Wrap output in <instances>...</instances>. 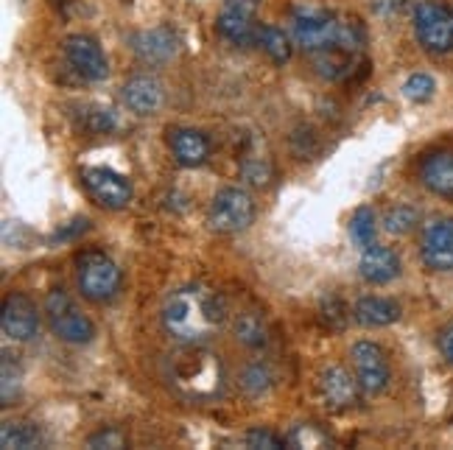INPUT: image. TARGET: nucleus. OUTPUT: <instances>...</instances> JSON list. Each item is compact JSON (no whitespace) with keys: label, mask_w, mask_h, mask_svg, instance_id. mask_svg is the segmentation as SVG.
<instances>
[{"label":"nucleus","mask_w":453,"mask_h":450,"mask_svg":"<svg viewBox=\"0 0 453 450\" xmlns=\"http://www.w3.org/2000/svg\"><path fill=\"white\" fill-rule=\"evenodd\" d=\"M353 319L361 327H389L400 319V305L389 297H361L353 305Z\"/></svg>","instance_id":"aec40b11"},{"label":"nucleus","mask_w":453,"mask_h":450,"mask_svg":"<svg viewBox=\"0 0 453 450\" xmlns=\"http://www.w3.org/2000/svg\"><path fill=\"white\" fill-rule=\"evenodd\" d=\"M45 317H48V324H50V331H54V336L67 344H90L96 339L93 319L84 314L65 288L48 291Z\"/></svg>","instance_id":"39448f33"},{"label":"nucleus","mask_w":453,"mask_h":450,"mask_svg":"<svg viewBox=\"0 0 453 450\" xmlns=\"http://www.w3.org/2000/svg\"><path fill=\"white\" fill-rule=\"evenodd\" d=\"M0 370H4V384H0V400H4V408H9L17 400V394H20L23 370H20V363H17L9 353H4V363H0Z\"/></svg>","instance_id":"bb28decb"},{"label":"nucleus","mask_w":453,"mask_h":450,"mask_svg":"<svg viewBox=\"0 0 453 450\" xmlns=\"http://www.w3.org/2000/svg\"><path fill=\"white\" fill-rule=\"evenodd\" d=\"M127 434L120 428H101L98 434H93L87 439V447H110V450H118V447H127Z\"/></svg>","instance_id":"2f4dec72"},{"label":"nucleus","mask_w":453,"mask_h":450,"mask_svg":"<svg viewBox=\"0 0 453 450\" xmlns=\"http://www.w3.org/2000/svg\"><path fill=\"white\" fill-rule=\"evenodd\" d=\"M233 333L247 350H264L269 344V324L260 310H241L233 322Z\"/></svg>","instance_id":"412c9836"},{"label":"nucleus","mask_w":453,"mask_h":450,"mask_svg":"<svg viewBox=\"0 0 453 450\" xmlns=\"http://www.w3.org/2000/svg\"><path fill=\"white\" fill-rule=\"evenodd\" d=\"M414 34L431 54H448L453 50V11L434 0H423L414 6Z\"/></svg>","instance_id":"0eeeda50"},{"label":"nucleus","mask_w":453,"mask_h":450,"mask_svg":"<svg viewBox=\"0 0 453 450\" xmlns=\"http://www.w3.org/2000/svg\"><path fill=\"white\" fill-rule=\"evenodd\" d=\"M420 257L431 271L453 269V218H434L420 238Z\"/></svg>","instance_id":"4468645a"},{"label":"nucleus","mask_w":453,"mask_h":450,"mask_svg":"<svg viewBox=\"0 0 453 450\" xmlns=\"http://www.w3.org/2000/svg\"><path fill=\"white\" fill-rule=\"evenodd\" d=\"M65 59L84 81H104L110 76V62L101 45L87 34H71L62 45Z\"/></svg>","instance_id":"9b49d317"},{"label":"nucleus","mask_w":453,"mask_h":450,"mask_svg":"<svg viewBox=\"0 0 453 450\" xmlns=\"http://www.w3.org/2000/svg\"><path fill=\"white\" fill-rule=\"evenodd\" d=\"M243 442H247V447H266V450H280V447L288 445L283 437H277L274 431H269V428H252V431H247Z\"/></svg>","instance_id":"7c9ffc66"},{"label":"nucleus","mask_w":453,"mask_h":450,"mask_svg":"<svg viewBox=\"0 0 453 450\" xmlns=\"http://www.w3.org/2000/svg\"><path fill=\"white\" fill-rule=\"evenodd\" d=\"M0 445L6 450H31L42 445V434L31 423H4V428H0Z\"/></svg>","instance_id":"4be33fe9"},{"label":"nucleus","mask_w":453,"mask_h":450,"mask_svg":"<svg viewBox=\"0 0 453 450\" xmlns=\"http://www.w3.org/2000/svg\"><path fill=\"white\" fill-rule=\"evenodd\" d=\"M434 90H437V81H434L428 73H411L403 81V95L414 103H426L434 98Z\"/></svg>","instance_id":"c85d7f7f"},{"label":"nucleus","mask_w":453,"mask_h":450,"mask_svg":"<svg viewBox=\"0 0 453 450\" xmlns=\"http://www.w3.org/2000/svg\"><path fill=\"white\" fill-rule=\"evenodd\" d=\"M168 146H171L173 160L182 168H199L211 160V141H207V134L199 129H190V126L171 129Z\"/></svg>","instance_id":"dca6fc26"},{"label":"nucleus","mask_w":453,"mask_h":450,"mask_svg":"<svg viewBox=\"0 0 453 450\" xmlns=\"http://www.w3.org/2000/svg\"><path fill=\"white\" fill-rule=\"evenodd\" d=\"M257 45L264 48V54L274 62V65H286L291 59V42L286 37L283 28L277 26H264L257 28Z\"/></svg>","instance_id":"5701e85b"},{"label":"nucleus","mask_w":453,"mask_h":450,"mask_svg":"<svg viewBox=\"0 0 453 450\" xmlns=\"http://www.w3.org/2000/svg\"><path fill=\"white\" fill-rule=\"evenodd\" d=\"M294 42L311 57L322 54V50H334V48L364 54L367 34H364V26L356 17L303 6L294 11Z\"/></svg>","instance_id":"7ed1b4c3"},{"label":"nucleus","mask_w":453,"mask_h":450,"mask_svg":"<svg viewBox=\"0 0 453 450\" xmlns=\"http://www.w3.org/2000/svg\"><path fill=\"white\" fill-rule=\"evenodd\" d=\"M81 185L96 204L107 207V210H124L132 202V182L120 177L112 168L90 165L81 168Z\"/></svg>","instance_id":"1a4fd4ad"},{"label":"nucleus","mask_w":453,"mask_h":450,"mask_svg":"<svg viewBox=\"0 0 453 450\" xmlns=\"http://www.w3.org/2000/svg\"><path fill=\"white\" fill-rule=\"evenodd\" d=\"M241 177L255 187H266L272 179V163L269 157H260L255 149H243L241 151V163H238Z\"/></svg>","instance_id":"393cba45"},{"label":"nucleus","mask_w":453,"mask_h":450,"mask_svg":"<svg viewBox=\"0 0 453 450\" xmlns=\"http://www.w3.org/2000/svg\"><path fill=\"white\" fill-rule=\"evenodd\" d=\"M409 6V0H372V11L378 17H397Z\"/></svg>","instance_id":"f704fd0d"},{"label":"nucleus","mask_w":453,"mask_h":450,"mask_svg":"<svg viewBox=\"0 0 453 450\" xmlns=\"http://www.w3.org/2000/svg\"><path fill=\"white\" fill-rule=\"evenodd\" d=\"M132 50L137 59L146 65H163L168 59L177 57L180 50V37L171 28H149V31H137L132 37Z\"/></svg>","instance_id":"2eb2a0df"},{"label":"nucleus","mask_w":453,"mask_h":450,"mask_svg":"<svg viewBox=\"0 0 453 450\" xmlns=\"http://www.w3.org/2000/svg\"><path fill=\"white\" fill-rule=\"evenodd\" d=\"M76 283L84 300H90L96 305H107L120 294L124 274H120V266L107 252L87 249L76 257Z\"/></svg>","instance_id":"20e7f679"},{"label":"nucleus","mask_w":453,"mask_h":450,"mask_svg":"<svg viewBox=\"0 0 453 450\" xmlns=\"http://www.w3.org/2000/svg\"><path fill=\"white\" fill-rule=\"evenodd\" d=\"M319 392H322V400L327 408L334 411H350L361 403V384L356 372L344 370V367H325L319 372Z\"/></svg>","instance_id":"ddd939ff"},{"label":"nucleus","mask_w":453,"mask_h":450,"mask_svg":"<svg viewBox=\"0 0 453 450\" xmlns=\"http://www.w3.org/2000/svg\"><path fill=\"white\" fill-rule=\"evenodd\" d=\"M219 34L238 48L257 42V0H221L216 17Z\"/></svg>","instance_id":"6e6552de"},{"label":"nucleus","mask_w":453,"mask_h":450,"mask_svg":"<svg viewBox=\"0 0 453 450\" xmlns=\"http://www.w3.org/2000/svg\"><path fill=\"white\" fill-rule=\"evenodd\" d=\"M255 221V199L243 187H221L207 207V224L221 235H238Z\"/></svg>","instance_id":"423d86ee"},{"label":"nucleus","mask_w":453,"mask_h":450,"mask_svg":"<svg viewBox=\"0 0 453 450\" xmlns=\"http://www.w3.org/2000/svg\"><path fill=\"white\" fill-rule=\"evenodd\" d=\"M226 317L230 308L224 294L207 283L180 286L168 294L160 310L163 331L177 344H207L224 331Z\"/></svg>","instance_id":"f257e3e1"},{"label":"nucleus","mask_w":453,"mask_h":450,"mask_svg":"<svg viewBox=\"0 0 453 450\" xmlns=\"http://www.w3.org/2000/svg\"><path fill=\"white\" fill-rule=\"evenodd\" d=\"M120 95H124V103L134 115H154L163 107V84L154 76H146V73L132 76L124 84Z\"/></svg>","instance_id":"6ab92c4d"},{"label":"nucleus","mask_w":453,"mask_h":450,"mask_svg":"<svg viewBox=\"0 0 453 450\" xmlns=\"http://www.w3.org/2000/svg\"><path fill=\"white\" fill-rule=\"evenodd\" d=\"M350 363H353V372L358 378L364 394H380L389 386V380H392L389 358L375 341H356L350 347Z\"/></svg>","instance_id":"9d476101"},{"label":"nucleus","mask_w":453,"mask_h":450,"mask_svg":"<svg viewBox=\"0 0 453 450\" xmlns=\"http://www.w3.org/2000/svg\"><path fill=\"white\" fill-rule=\"evenodd\" d=\"M291 447H305V445H322L325 442V437L319 434V431H313V425H297L288 434V439H286Z\"/></svg>","instance_id":"72a5a7b5"},{"label":"nucleus","mask_w":453,"mask_h":450,"mask_svg":"<svg viewBox=\"0 0 453 450\" xmlns=\"http://www.w3.org/2000/svg\"><path fill=\"white\" fill-rule=\"evenodd\" d=\"M420 182L434 196L453 199V151H431L420 163Z\"/></svg>","instance_id":"f3484780"},{"label":"nucleus","mask_w":453,"mask_h":450,"mask_svg":"<svg viewBox=\"0 0 453 450\" xmlns=\"http://www.w3.org/2000/svg\"><path fill=\"white\" fill-rule=\"evenodd\" d=\"M358 274L372 286H387L400 274V257L395 255V249L372 244L361 252L358 261Z\"/></svg>","instance_id":"a211bd4d"},{"label":"nucleus","mask_w":453,"mask_h":450,"mask_svg":"<svg viewBox=\"0 0 453 450\" xmlns=\"http://www.w3.org/2000/svg\"><path fill=\"white\" fill-rule=\"evenodd\" d=\"M375 213L370 210V207H358V210L353 213L350 218V238L356 240V247L367 249L375 244Z\"/></svg>","instance_id":"cd10ccee"},{"label":"nucleus","mask_w":453,"mask_h":450,"mask_svg":"<svg viewBox=\"0 0 453 450\" xmlns=\"http://www.w3.org/2000/svg\"><path fill=\"white\" fill-rule=\"evenodd\" d=\"M417 224H420V213L409 204H395L387 210V216H383V230L389 235H409Z\"/></svg>","instance_id":"a878e982"},{"label":"nucleus","mask_w":453,"mask_h":450,"mask_svg":"<svg viewBox=\"0 0 453 450\" xmlns=\"http://www.w3.org/2000/svg\"><path fill=\"white\" fill-rule=\"evenodd\" d=\"M0 327H4V336L12 341H31L40 333L37 305H34L26 294L12 291L4 300V310H0Z\"/></svg>","instance_id":"f8f14e48"},{"label":"nucleus","mask_w":453,"mask_h":450,"mask_svg":"<svg viewBox=\"0 0 453 450\" xmlns=\"http://www.w3.org/2000/svg\"><path fill=\"white\" fill-rule=\"evenodd\" d=\"M81 126L87 132H93V134H104V132L115 129V115L110 110H104V107H87L84 115H81Z\"/></svg>","instance_id":"c756f323"},{"label":"nucleus","mask_w":453,"mask_h":450,"mask_svg":"<svg viewBox=\"0 0 453 450\" xmlns=\"http://www.w3.org/2000/svg\"><path fill=\"white\" fill-rule=\"evenodd\" d=\"M163 378L185 403H213L226 389V370L219 353L204 344H180L163 363Z\"/></svg>","instance_id":"f03ea898"},{"label":"nucleus","mask_w":453,"mask_h":450,"mask_svg":"<svg viewBox=\"0 0 453 450\" xmlns=\"http://www.w3.org/2000/svg\"><path fill=\"white\" fill-rule=\"evenodd\" d=\"M440 350H442L445 361L453 367V322L442 327V333H440Z\"/></svg>","instance_id":"c9c22d12"},{"label":"nucleus","mask_w":453,"mask_h":450,"mask_svg":"<svg viewBox=\"0 0 453 450\" xmlns=\"http://www.w3.org/2000/svg\"><path fill=\"white\" fill-rule=\"evenodd\" d=\"M274 386V372L269 370L266 361H255L250 367H243L241 372V389L250 397H264Z\"/></svg>","instance_id":"b1692460"},{"label":"nucleus","mask_w":453,"mask_h":450,"mask_svg":"<svg viewBox=\"0 0 453 450\" xmlns=\"http://www.w3.org/2000/svg\"><path fill=\"white\" fill-rule=\"evenodd\" d=\"M322 319L327 322V327H334V331H342L344 327V322H347V308L339 302V300H325V305H322Z\"/></svg>","instance_id":"473e14b6"}]
</instances>
